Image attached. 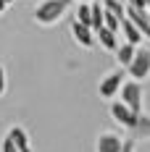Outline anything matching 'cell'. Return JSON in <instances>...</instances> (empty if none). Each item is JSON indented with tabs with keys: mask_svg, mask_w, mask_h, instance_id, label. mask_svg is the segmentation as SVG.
Segmentation results:
<instances>
[{
	"mask_svg": "<svg viewBox=\"0 0 150 152\" xmlns=\"http://www.w3.org/2000/svg\"><path fill=\"white\" fill-rule=\"evenodd\" d=\"M3 152H18V147L13 144V139H11V137L3 139Z\"/></svg>",
	"mask_w": 150,
	"mask_h": 152,
	"instance_id": "e0dca14e",
	"label": "cell"
},
{
	"mask_svg": "<svg viewBox=\"0 0 150 152\" xmlns=\"http://www.w3.org/2000/svg\"><path fill=\"white\" fill-rule=\"evenodd\" d=\"M111 115H113L121 126H126V129H137V123H140V115H142V113H134L132 107H126V105L119 100V102H113V105H111Z\"/></svg>",
	"mask_w": 150,
	"mask_h": 152,
	"instance_id": "277c9868",
	"label": "cell"
},
{
	"mask_svg": "<svg viewBox=\"0 0 150 152\" xmlns=\"http://www.w3.org/2000/svg\"><path fill=\"white\" fill-rule=\"evenodd\" d=\"M119 31H124V37H126V42H132V45H140V42L145 39V37H142V31L137 29V26L132 24V21H129V18H126V16L121 18V29H119Z\"/></svg>",
	"mask_w": 150,
	"mask_h": 152,
	"instance_id": "9c48e42d",
	"label": "cell"
},
{
	"mask_svg": "<svg viewBox=\"0 0 150 152\" xmlns=\"http://www.w3.org/2000/svg\"><path fill=\"white\" fill-rule=\"evenodd\" d=\"M76 21H82V24L90 26V24H92V5L79 3V8H76ZM90 29H92V26H90Z\"/></svg>",
	"mask_w": 150,
	"mask_h": 152,
	"instance_id": "9a60e30c",
	"label": "cell"
},
{
	"mask_svg": "<svg viewBox=\"0 0 150 152\" xmlns=\"http://www.w3.org/2000/svg\"><path fill=\"white\" fill-rule=\"evenodd\" d=\"M126 71H129V76H132L134 81L148 79L150 76V50H134V58L126 66Z\"/></svg>",
	"mask_w": 150,
	"mask_h": 152,
	"instance_id": "7a4b0ae2",
	"label": "cell"
},
{
	"mask_svg": "<svg viewBox=\"0 0 150 152\" xmlns=\"http://www.w3.org/2000/svg\"><path fill=\"white\" fill-rule=\"evenodd\" d=\"M121 152H134V139H124V144H121Z\"/></svg>",
	"mask_w": 150,
	"mask_h": 152,
	"instance_id": "d6986e66",
	"label": "cell"
},
{
	"mask_svg": "<svg viewBox=\"0 0 150 152\" xmlns=\"http://www.w3.org/2000/svg\"><path fill=\"white\" fill-rule=\"evenodd\" d=\"M126 5H132V8H142V11H148V0H126Z\"/></svg>",
	"mask_w": 150,
	"mask_h": 152,
	"instance_id": "ac0fdd59",
	"label": "cell"
},
{
	"mask_svg": "<svg viewBox=\"0 0 150 152\" xmlns=\"http://www.w3.org/2000/svg\"><path fill=\"white\" fill-rule=\"evenodd\" d=\"M103 16H105V8L103 3H92V31H98L100 26H103Z\"/></svg>",
	"mask_w": 150,
	"mask_h": 152,
	"instance_id": "5bb4252c",
	"label": "cell"
},
{
	"mask_svg": "<svg viewBox=\"0 0 150 152\" xmlns=\"http://www.w3.org/2000/svg\"><path fill=\"white\" fill-rule=\"evenodd\" d=\"M134 50H137V45H132V42H124L121 47H116V58H119L121 66H129V63H132Z\"/></svg>",
	"mask_w": 150,
	"mask_h": 152,
	"instance_id": "8fae6325",
	"label": "cell"
},
{
	"mask_svg": "<svg viewBox=\"0 0 150 152\" xmlns=\"http://www.w3.org/2000/svg\"><path fill=\"white\" fill-rule=\"evenodd\" d=\"M71 34H74V39L82 47H92V42H95L92 29L87 26V24H82V21H74V24H71Z\"/></svg>",
	"mask_w": 150,
	"mask_h": 152,
	"instance_id": "ba28073f",
	"label": "cell"
},
{
	"mask_svg": "<svg viewBox=\"0 0 150 152\" xmlns=\"http://www.w3.org/2000/svg\"><path fill=\"white\" fill-rule=\"evenodd\" d=\"M119 94H121V102L126 107H132L134 113H142V87L137 84L134 79L126 81V84H121Z\"/></svg>",
	"mask_w": 150,
	"mask_h": 152,
	"instance_id": "3957f363",
	"label": "cell"
},
{
	"mask_svg": "<svg viewBox=\"0 0 150 152\" xmlns=\"http://www.w3.org/2000/svg\"><path fill=\"white\" fill-rule=\"evenodd\" d=\"M5 92V71H3V66H0V94Z\"/></svg>",
	"mask_w": 150,
	"mask_h": 152,
	"instance_id": "ffe728a7",
	"label": "cell"
},
{
	"mask_svg": "<svg viewBox=\"0 0 150 152\" xmlns=\"http://www.w3.org/2000/svg\"><path fill=\"white\" fill-rule=\"evenodd\" d=\"M95 34H98V42H100L105 50H116V47H119V42H116V31H111L108 26H100Z\"/></svg>",
	"mask_w": 150,
	"mask_h": 152,
	"instance_id": "30bf717a",
	"label": "cell"
},
{
	"mask_svg": "<svg viewBox=\"0 0 150 152\" xmlns=\"http://www.w3.org/2000/svg\"><path fill=\"white\" fill-rule=\"evenodd\" d=\"M79 3H90V0H79Z\"/></svg>",
	"mask_w": 150,
	"mask_h": 152,
	"instance_id": "603a6c76",
	"label": "cell"
},
{
	"mask_svg": "<svg viewBox=\"0 0 150 152\" xmlns=\"http://www.w3.org/2000/svg\"><path fill=\"white\" fill-rule=\"evenodd\" d=\"M126 18H129V21L134 24L137 29L142 31V37H148V39H150V18H148V11L126 5Z\"/></svg>",
	"mask_w": 150,
	"mask_h": 152,
	"instance_id": "8992f818",
	"label": "cell"
},
{
	"mask_svg": "<svg viewBox=\"0 0 150 152\" xmlns=\"http://www.w3.org/2000/svg\"><path fill=\"white\" fill-rule=\"evenodd\" d=\"M69 5H71V0H45L42 5H37L34 18H37L40 24L50 26V24H55L61 16L66 13V8H69Z\"/></svg>",
	"mask_w": 150,
	"mask_h": 152,
	"instance_id": "6da1fadb",
	"label": "cell"
},
{
	"mask_svg": "<svg viewBox=\"0 0 150 152\" xmlns=\"http://www.w3.org/2000/svg\"><path fill=\"white\" fill-rule=\"evenodd\" d=\"M103 26H108L111 31H116V34H119V29H121V18L105 11V16H103Z\"/></svg>",
	"mask_w": 150,
	"mask_h": 152,
	"instance_id": "2e32d148",
	"label": "cell"
},
{
	"mask_svg": "<svg viewBox=\"0 0 150 152\" xmlns=\"http://www.w3.org/2000/svg\"><path fill=\"white\" fill-rule=\"evenodd\" d=\"M148 18H150V13H148Z\"/></svg>",
	"mask_w": 150,
	"mask_h": 152,
	"instance_id": "484cf974",
	"label": "cell"
},
{
	"mask_svg": "<svg viewBox=\"0 0 150 152\" xmlns=\"http://www.w3.org/2000/svg\"><path fill=\"white\" fill-rule=\"evenodd\" d=\"M121 144H124V139H121L119 134L105 131V134H100V139H98V152H121Z\"/></svg>",
	"mask_w": 150,
	"mask_h": 152,
	"instance_id": "52a82bcc",
	"label": "cell"
},
{
	"mask_svg": "<svg viewBox=\"0 0 150 152\" xmlns=\"http://www.w3.org/2000/svg\"><path fill=\"white\" fill-rule=\"evenodd\" d=\"M121 84H124V71H113V74H108L103 81H100L98 92H100V97L111 100V97H116V94H119Z\"/></svg>",
	"mask_w": 150,
	"mask_h": 152,
	"instance_id": "5b68a950",
	"label": "cell"
},
{
	"mask_svg": "<svg viewBox=\"0 0 150 152\" xmlns=\"http://www.w3.org/2000/svg\"><path fill=\"white\" fill-rule=\"evenodd\" d=\"M103 8L108 11V13L119 16V18H124V16H126V5H124L121 0H103Z\"/></svg>",
	"mask_w": 150,
	"mask_h": 152,
	"instance_id": "4fadbf2b",
	"label": "cell"
},
{
	"mask_svg": "<svg viewBox=\"0 0 150 152\" xmlns=\"http://www.w3.org/2000/svg\"><path fill=\"white\" fill-rule=\"evenodd\" d=\"M148 8H150V0H148Z\"/></svg>",
	"mask_w": 150,
	"mask_h": 152,
	"instance_id": "cb8c5ba5",
	"label": "cell"
},
{
	"mask_svg": "<svg viewBox=\"0 0 150 152\" xmlns=\"http://www.w3.org/2000/svg\"><path fill=\"white\" fill-rule=\"evenodd\" d=\"M121 3H126V0H121Z\"/></svg>",
	"mask_w": 150,
	"mask_h": 152,
	"instance_id": "d4e9b609",
	"label": "cell"
},
{
	"mask_svg": "<svg viewBox=\"0 0 150 152\" xmlns=\"http://www.w3.org/2000/svg\"><path fill=\"white\" fill-rule=\"evenodd\" d=\"M8 137L13 139V144L18 147V152L29 147V139H27V134H24V129H21V126H16V129H11V131H8Z\"/></svg>",
	"mask_w": 150,
	"mask_h": 152,
	"instance_id": "7c38bea8",
	"label": "cell"
},
{
	"mask_svg": "<svg viewBox=\"0 0 150 152\" xmlns=\"http://www.w3.org/2000/svg\"><path fill=\"white\" fill-rule=\"evenodd\" d=\"M5 8H8V3H5V0H0V13H3Z\"/></svg>",
	"mask_w": 150,
	"mask_h": 152,
	"instance_id": "44dd1931",
	"label": "cell"
},
{
	"mask_svg": "<svg viewBox=\"0 0 150 152\" xmlns=\"http://www.w3.org/2000/svg\"><path fill=\"white\" fill-rule=\"evenodd\" d=\"M5 3H8V5H11V3H13V0H5Z\"/></svg>",
	"mask_w": 150,
	"mask_h": 152,
	"instance_id": "7402d4cb",
	"label": "cell"
}]
</instances>
